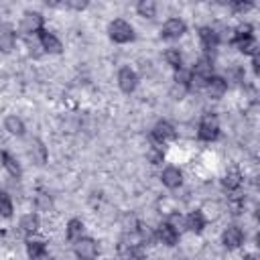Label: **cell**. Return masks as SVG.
Instances as JSON below:
<instances>
[{
	"instance_id": "cell-1",
	"label": "cell",
	"mask_w": 260,
	"mask_h": 260,
	"mask_svg": "<svg viewBox=\"0 0 260 260\" xmlns=\"http://www.w3.org/2000/svg\"><path fill=\"white\" fill-rule=\"evenodd\" d=\"M108 37L112 43L116 45H126V43H132L136 39V32H134V26L124 20V18H114L110 24H108Z\"/></svg>"
},
{
	"instance_id": "cell-2",
	"label": "cell",
	"mask_w": 260,
	"mask_h": 260,
	"mask_svg": "<svg viewBox=\"0 0 260 260\" xmlns=\"http://www.w3.org/2000/svg\"><path fill=\"white\" fill-rule=\"evenodd\" d=\"M221 134V126L215 114H203L199 124H197V138L203 142H215Z\"/></svg>"
},
{
	"instance_id": "cell-3",
	"label": "cell",
	"mask_w": 260,
	"mask_h": 260,
	"mask_svg": "<svg viewBox=\"0 0 260 260\" xmlns=\"http://www.w3.org/2000/svg\"><path fill=\"white\" fill-rule=\"evenodd\" d=\"M20 32H24L26 37H37L43 28H45V16L39 10H24L20 16V24H18Z\"/></svg>"
},
{
	"instance_id": "cell-4",
	"label": "cell",
	"mask_w": 260,
	"mask_h": 260,
	"mask_svg": "<svg viewBox=\"0 0 260 260\" xmlns=\"http://www.w3.org/2000/svg\"><path fill=\"white\" fill-rule=\"evenodd\" d=\"M150 138L156 146H165V144H171L175 138H177V128L169 122V120H158L152 130H150Z\"/></svg>"
},
{
	"instance_id": "cell-5",
	"label": "cell",
	"mask_w": 260,
	"mask_h": 260,
	"mask_svg": "<svg viewBox=\"0 0 260 260\" xmlns=\"http://www.w3.org/2000/svg\"><path fill=\"white\" fill-rule=\"evenodd\" d=\"M73 254L77 260H95L100 254V246L93 238L83 236L77 242H73Z\"/></svg>"
},
{
	"instance_id": "cell-6",
	"label": "cell",
	"mask_w": 260,
	"mask_h": 260,
	"mask_svg": "<svg viewBox=\"0 0 260 260\" xmlns=\"http://www.w3.org/2000/svg\"><path fill=\"white\" fill-rule=\"evenodd\" d=\"M185 32H187V24H185V20L179 18V16L167 18V20L162 22V26H160V37H162L165 41H179Z\"/></svg>"
},
{
	"instance_id": "cell-7",
	"label": "cell",
	"mask_w": 260,
	"mask_h": 260,
	"mask_svg": "<svg viewBox=\"0 0 260 260\" xmlns=\"http://www.w3.org/2000/svg\"><path fill=\"white\" fill-rule=\"evenodd\" d=\"M37 41H39L43 53H49V55H59V53H63V43H61V39H59L55 32H51L49 28H43V30L37 35Z\"/></svg>"
},
{
	"instance_id": "cell-8",
	"label": "cell",
	"mask_w": 260,
	"mask_h": 260,
	"mask_svg": "<svg viewBox=\"0 0 260 260\" xmlns=\"http://www.w3.org/2000/svg\"><path fill=\"white\" fill-rule=\"evenodd\" d=\"M24 244H26V254L30 260H49V248L43 238L35 234V236H28Z\"/></svg>"
},
{
	"instance_id": "cell-9",
	"label": "cell",
	"mask_w": 260,
	"mask_h": 260,
	"mask_svg": "<svg viewBox=\"0 0 260 260\" xmlns=\"http://www.w3.org/2000/svg\"><path fill=\"white\" fill-rule=\"evenodd\" d=\"M197 37H199V45L203 47L205 53H213L219 47V43H221L219 37H217V32H215V26H211V24L201 26L197 30Z\"/></svg>"
},
{
	"instance_id": "cell-10",
	"label": "cell",
	"mask_w": 260,
	"mask_h": 260,
	"mask_svg": "<svg viewBox=\"0 0 260 260\" xmlns=\"http://www.w3.org/2000/svg\"><path fill=\"white\" fill-rule=\"evenodd\" d=\"M116 81H118V87L124 93H132L138 87V73L132 67H120V71L116 75Z\"/></svg>"
},
{
	"instance_id": "cell-11",
	"label": "cell",
	"mask_w": 260,
	"mask_h": 260,
	"mask_svg": "<svg viewBox=\"0 0 260 260\" xmlns=\"http://www.w3.org/2000/svg\"><path fill=\"white\" fill-rule=\"evenodd\" d=\"M244 230L240 225H228L223 232H221V244L223 248L228 250H238L242 244H244Z\"/></svg>"
},
{
	"instance_id": "cell-12",
	"label": "cell",
	"mask_w": 260,
	"mask_h": 260,
	"mask_svg": "<svg viewBox=\"0 0 260 260\" xmlns=\"http://www.w3.org/2000/svg\"><path fill=\"white\" fill-rule=\"evenodd\" d=\"M203 89L207 91V95L211 100H221L228 93V89H230V81L225 77H221V75H213V77L207 79V83H205Z\"/></svg>"
},
{
	"instance_id": "cell-13",
	"label": "cell",
	"mask_w": 260,
	"mask_h": 260,
	"mask_svg": "<svg viewBox=\"0 0 260 260\" xmlns=\"http://www.w3.org/2000/svg\"><path fill=\"white\" fill-rule=\"evenodd\" d=\"M160 183H162L167 189H171V191L179 189V187L183 185V171H181L177 165H167V167L162 169V173H160Z\"/></svg>"
},
{
	"instance_id": "cell-14",
	"label": "cell",
	"mask_w": 260,
	"mask_h": 260,
	"mask_svg": "<svg viewBox=\"0 0 260 260\" xmlns=\"http://www.w3.org/2000/svg\"><path fill=\"white\" fill-rule=\"evenodd\" d=\"M179 238H181V234H179V232H175V230L167 223V219H165V221H160V223L154 228V240H158L162 246L173 248V246H177Z\"/></svg>"
},
{
	"instance_id": "cell-15",
	"label": "cell",
	"mask_w": 260,
	"mask_h": 260,
	"mask_svg": "<svg viewBox=\"0 0 260 260\" xmlns=\"http://www.w3.org/2000/svg\"><path fill=\"white\" fill-rule=\"evenodd\" d=\"M205 228H207V215L203 209H193L185 215V230L193 234H201Z\"/></svg>"
},
{
	"instance_id": "cell-16",
	"label": "cell",
	"mask_w": 260,
	"mask_h": 260,
	"mask_svg": "<svg viewBox=\"0 0 260 260\" xmlns=\"http://www.w3.org/2000/svg\"><path fill=\"white\" fill-rule=\"evenodd\" d=\"M242 183H244V175H242L240 169H236V167L228 169L225 175H223V179H221V187H223L228 193H236V191H240Z\"/></svg>"
},
{
	"instance_id": "cell-17",
	"label": "cell",
	"mask_w": 260,
	"mask_h": 260,
	"mask_svg": "<svg viewBox=\"0 0 260 260\" xmlns=\"http://www.w3.org/2000/svg\"><path fill=\"white\" fill-rule=\"evenodd\" d=\"M240 53H244V55H248V57H256L258 55V41H256V37L252 35V37H242V39H232L230 41Z\"/></svg>"
},
{
	"instance_id": "cell-18",
	"label": "cell",
	"mask_w": 260,
	"mask_h": 260,
	"mask_svg": "<svg viewBox=\"0 0 260 260\" xmlns=\"http://www.w3.org/2000/svg\"><path fill=\"white\" fill-rule=\"evenodd\" d=\"M0 162H2L4 171H6L10 177H14V179H20V177H22V167H20V162H18L16 156L10 154L8 150H2V152H0Z\"/></svg>"
},
{
	"instance_id": "cell-19",
	"label": "cell",
	"mask_w": 260,
	"mask_h": 260,
	"mask_svg": "<svg viewBox=\"0 0 260 260\" xmlns=\"http://www.w3.org/2000/svg\"><path fill=\"white\" fill-rule=\"evenodd\" d=\"M18 228H20V232L28 238V236H35L37 232H39V228H41V217L35 213V211H30V213H24L22 217H20V221H18Z\"/></svg>"
},
{
	"instance_id": "cell-20",
	"label": "cell",
	"mask_w": 260,
	"mask_h": 260,
	"mask_svg": "<svg viewBox=\"0 0 260 260\" xmlns=\"http://www.w3.org/2000/svg\"><path fill=\"white\" fill-rule=\"evenodd\" d=\"M4 130L10 136H16V138H22L26 134V126H24L22 118H18L16 114H10V116L4 118Z\"/></svg>"
},
{
	"instance_id": "cell-21",
	"label": "cell",
	"mask_w": 260,
	"mask_h": 260,
	"mask_svg": "<svg viewBox=\"0 0 260 260\" xmlns=\"http://www.w3.org/2000/svg\"><path fill=\"white\" fill-rule=\"evenodd\" d=\"M83 232H85V223L79 219V217H71L69 221H67V225H65V238L73 244V242H77L79 238H83Z\"/></svg>"
},
{
	"instance_id": "cell-22",
	"label": "cell",
	"mask_w": 260,
	"mask_h": 260,
	"mask_svg": "<svg viewBox=\"0 0 260 260\" xmlns=\"http://www.w3.org/2000/svg\"><path fill=\"white\" fill-rule=\"evenodd\" d=\"M28 154H30L32 162H37V165H45L47 162V146L39 138H32L28 142Z\"/></svg>"
},
{
	"instance_id": "cell-23",
	"label": "cell",
	"mask_w": 260,
	"mask_h": 260,
	"mask_svg": "<svg viewBox=\"0 0 260 260\" xmlns=\"http://www.w3.org/2000/svg\"><path fill=\"white\" fill-rule=\"evenodd\" d=\"M162 59H165V63H167L173 71H179V69L185 67V63H183V53H181L177 47H169V49L162 53Z\"/></svg>"
},
{
	"instance_id": "cell-24",
	"label": "cell",
	"mask_w": 260,
	"mask_h": 260,
	"mask_svg": "<svg viewBox=\"0 0 260 260\" xmlns=\"http://www.w3.org/2000/svg\"><path fill=\"white\" fill-rule=\"evenodd\" d=\"M16 47V32L10 26L0 28V51L2 53H12Z\"/></svg>"
},
{
	"instance_id": "cell-25",
	"label": "cell",
	"mask_w": 260,
	"mask_h": 260,
	"mask_svg": "<svg viewBox=\"0 0 260 260\" xmlns=\"http://www.w3.org/2000/svg\"><path fill=\"white\" fill-rule=\"evenodd\" d=\"M156 2L154 0H140L138 4H136V12H138V16H142V18H154L156 16Z\"/></svg>"
},
{
	"instance_id": "cell-26",
	"label": "cell",
	"mask_w": 260,
	"mask_h": 260,
	"mask_svg": "<svg viewBox=\"0 0 260 260\" xmlns=\"http://www.w3.org/2000/svg\"><path fill=\"white\" fill-rule=\"evenodd\" d=\"M12 213H14V203H12V197L4 191V189H0V217H6V219H10L12 217Z\"/></svg>"
},
{
	"instance_id": "cell-27",
	"label": "cell",
	"mask_w": 260,
	"mask_h": 260,
	"mask_svg": "<svg viewBox=\"0 0 260 260\" xmlns=\"http://www.w3.org/2000/svg\"><path fill=\"white\" fill-rule=\"evenodd\" d=\"M167 223H169L175 232H179V234H183V232H185V215H181L179 211H173V213L169 215Z\"/></svg>"
},
{
	"instance_id": "cell-28",
	"label": "cell",
	"mask_w": 260,
	"mask_h": 260,
	"mask_svg": "<svg viewBox=\"0 0 260 260\" xmlns=\"http://www.w3.org/2000/svg\"><path fill=\"white\" fill-rule=\"evenodd\" d=\"M146 156H148V162L150 165H160L165 160V150H162V146H150L148 152H146Z\"/></svg>"
},
{
	"instance_id": "cell-29",
	"label": "cell",
	"mask_w": 260,
	"mask_h": 260,
	"mask_svg": "<svg viewBox=\"0 0 260 260\" xmlns=\"http://www.w3.org/2000/svg\"><path fill=\"white\" fill-rule=\"evenodd\" d=\"M35 203H37L39 211H49V209L53 207L51 197H49V195H45V193H39V195H37V199H35Z\"/></svg>"
},
{
	"instance_id": "cell-30",
	"label": "cell",
	"mask_w": 260,
	"mask_h": 260,
	"mask_svg": "<svg viewBox=\"0 0 260 260\" xmlns=\"http://www.w3.org/2000/svg\"><path fill=\"white\" fill-rule=\"evenodd\" d=\"M59 6H63V8H71V10H85L89 4H87L85 0H83V2H81V0H67V2H61Z\"/></svg>"
},
{
	"instance_id": "cell-31",
	"label": "cell",
	"mask_w": 260,
	"mask_h": 260,
	"mask_svg": "<svg viewBox=\"0 0 260 260\" xmlns=\"http://www.w3.org/2000/svg\"><path fill=\"white\" fill-rule=\"evenodd\" d=\"M230 8H232L234 12H246V10L252 8V2H232Z\"/></svg>"
},
{
	"instance_id": "cell-32",
	"label": "cell",
	"mask_w": 260,
	"mask_h": 260,
	"mask_svg": "<svg viewBox=\"0 0 260 260\" xmlns=\"http://www.w3.org/2000/svg\"><path fill=\"white\" fill-rule=\"evenodd\" d=\"M189 89L187 87H183V85H177V83H173V89H171V95L175 98V100H181L185 93H187Z\"/></svg>"
},
{
	"instance_id": "cell-33",
	"label": "cell",
	"mask_w": 260,
	"mask_h": 260,
	"mask_svg": "<svg viewBox=\"0 0 260 260\" xmlns=\"http://www.w3.org/2000/svg\"><path fill=\"white\" fill-rule=\"evenodd\" d=\"M244 260H258V256H256V254H246Z\"/></svg>"
}]
</instances>
